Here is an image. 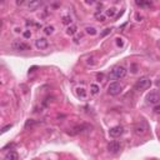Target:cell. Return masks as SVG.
<instances>
[{"label":"cell","mask_w":160,"mask_h":160,"mask_svg":"<svg viewBox=\"0 0 160 160\" xmlns=\"http://www.w3.org/2000/svg\"><path fill=\"white\" fill-rule=\"evenodd\" d=\"M125 75H126V69L124 66H116V68H114L111 70L109 78L113 79V80H120V79L125 78Z\"/></svg>","instance_id":"cell-1"},{"label":"cell","mask_w":160,"mask_h":160,"mask_svg":"<svg viewBox=\"0 0 160 160\" xmlns=\"http://www.w3.org/2000/svg\"><path fill=\"white\" fill-rule=\"evenodd\" d=\"M150 85H151L150 78H148V77H141V78L135 83V89H136V90H140V91H141V90H146L148 88H150Z\"/></svg>","instance_id":"cell-2"},{"label":"cell","mask_w":160,"mask_h":160,"mask_svg":"<svg viewBox=\"0 0 160 160\" xmlns=\"http://www.w3.org/2000/svg\"><path fill=\"white\" fill-rule=\"evenodd\" d=\"M121 90H123V86L120 85L118 81H113L109 84V86H108V93L110 94L111 96H116V95H119Z\"/></svg>","instance_id":"cell-3"},{"label":"cell","mask_w":160,"mask_h":160,"mask_svg":"<svg viewBox=\"0 0 160 160\" xmlns=\"http://www.w3.org/2000/svg\"><path fill=\"white\" fill-rule=\"evenodd\" d=\"M11 49L16 50V51H26V50H30V45L20 40H15L11 43Z\"/></svg>","instance_id":"cell-4"},{"label":"cell","mask_w":160,"mask_h":160,"mask_svg":"<svg viewBox=\"0 0 160 160\" xmlns=\"http://www.w3.org/2000/svg\"><path fill=\"white\" fill-rule=\"evenodd\" d=\"M134 130H135L136 135H144V134L148 131V125H146V123H145L144 120H140L139 123L135 124V126H134Z\"/></svg>","instance_id":"cell-5"},{"label":"cell","mask_w":160,"mask_h":160,"mask_svg":"<svg viewBox=\"0 0 160 160\" xmlns=\"http://www.w3.org/2000/svg\"><path fill=\"white\" fill-rule=\"evenodd\" d=\"M160 102V95L157 91H151L146 95V103L150 105H157Z\"/></svg>","instance_id":"cell-6"},{"label":"cell","mask_w":160,"mask_h":160,"mask_svg":"<svg viewBox=\"0 0 160 160\" xmlns=\"http://www.w3.org/2000/svg\"><path fill=\"white\" fill-rule=\"evenodd\" d=\"M121 149V144L118 140H113L108 144V151L111 154H118Z\"/></svg>","instance_id":"cell-7"},{"label":"cell","mask_w":160,"mask_h":160,"mask_svg":"<svg viewBox=\"0 0 160 160\" xmlns=\"http://www.w3.org/2000/svg\"><path fill=\"white\" fill-rule=\"evenodd\" d=\"M123 133H124V128L121 125L113 126V128L109 130V135L111 138H119L120 135H123Z\"/></svg>","instance_id":"cell-8"},{"label":"cell","mask_w":160,"mask_h":160,"mask_svg":"<svg viewBox=\"0 0 160 160\" xmlns=\"http://www.w3.org/2000/svg\"><path fill=\"white\" fill-rule=\"evenodd\" d=\"M35 45H36V48L38 49H40V50H44L46 49L49 46V41L45 39V38H39V39H36L35 40Z\"/></svg>","instance_id":"cell-9"},{"label":"cell","mask_w":160,"mask_h":160,"mask_svg":"<svg viewBox=\"0 0 160 160\" xmlns=\"http://www.w3.org/2000/svg\"><path fill=\"white\" fill-rule=\"evenodd\" d=\"M89 126L88 125H85V124H83V125H78V126H74L73 128V131H69V134L70 135H77V134H79V133H83L85 129H88Z\"/></svg>","instance_id":"cell-10"},{"label":"cell","mask_w":160,"mask_h":160,"mask_svg":"<svg viewBox=\"0 0 160 160\" xmlns=\"http://www.w3.org/2000/svg\"><path fill=\"white\" fill-rule=\"evenodd\" d=\"M4 160H19V155L16 151H9V153H6Z\"/></svg>","instance_id":"cell-11"},{"label":"cell","mask_w":160,"mask_h":160,"mask_svg":"<svg viewBox=\"0 0 160 160\" xmlns=\"http://www.w3.org/2000/svg\"><path fill=\"white\" fill-rule=\"evenodd\" d=\"M41 5H43V3L38 0V1H30V3H29V5H28V8H29V10H30V11H34Z\"/></svg>","instance_id":"cell-12"},{"label":"cell","mask_w":160,"mask_h":160,"mask_svg":"<svg viewBox=\"0 0 160 160\" xmlns=\"http://www.w3.org/2000/svg\"><path fill=\"white\" fill-rule=\"evenodd\" d=\"M135 4L138 6H141V8H150L151 5H153V3H151V1H141V0H140V1L136 0Z\"/></svg>","instance_id":"cell-13"},{"label":"cell","mask_w":160,"mask_h":160,"mask_svg":"<svg viewBox=\"0 0 160 160\" xmlns=\"http://www.w3.org/2000/svg\"><path fill=\"white\" fill-rule=\"evenodd\" d=\"M77 31H78L77 25H71V26L68 28V30H66V34H68V35H74V34H77Z\"/></svg>","instance_id":"cell-14"},{"label":"cell","mask_w":160,"mask_h":160,"mask_svg":"<svg viewBox=\"0 0 160 160\" xmlns=\"http://www.w3.org/2000/svg\"><path fill=\"white\" fill-rule=\"evenodd\" d=\"M77 94L80 96V98H85L86 96V91H85V89L84 88H77Z\"/></svg>","instance_id":"cell-15"},{"label":"cell","mask_w":160,"mask_h":160,"mask_svg":"<svg viewBox=\"0 0 160 160\" xmlns=\"http://www.w3.org/2000/svg\"><path fill=\"white\" fill-rule=\"evenodd\" d=\"M38 124V121H35V120H33V119H29V120H26V123H25V128H33V126H35Z\"/></svg>","instance_id":"cell-16"},{"label":"cell","mask_w":160,"mask_h":160,"mask_svg":"<svg viewBox=\"0 0 160 160\" xmlns=\"http://www.w3.org/2000/svg\"><path fill=\"white\" fill-rule=\"evenodd\" d=\"M115 13H116V9H115V8H109V9L106 10V15L110 16V18H113V16L115 15Z\"/></svg>","instance_id":"cell-17"},{"label":"cell","mask_w":160,"mask_h":160,"mask_svg":"<svg viewBox=\"0 0 160 160\" xmlns=\"http://www.w3.org/2000/svg\"><path fill=\"white\" fill-rule=\"evenodd\" d=\"M71 22H73V20H71V16L70 15H65L64 18H63V24H64V25L71 24Z\"/></svg>","instance_id":"cell-18"},{"label":"cell","mask_w":160,"mask_h":160,"mask_svg":"<svg viewBox=\"0 0 160 160\" xmlns=\"http://www.w3.org/2000/svg\"><path fill=\"white\" fill-rule=\"evenodd\" d=\"M99 86L98 85H96V84H91V94L93 95H96V94H98V93H99Z\"/></svg>","instance_id":"cell-19"},{"label":"cell","mask_w":160,"mask_h":160,"mask_svg":"<svg viewBox=\"0 0 160 160\" xmlns=\"http://www.w3.org/2000/svg\"><path fill=\"white\" fill-rule=\"evenodd\" d=\"M85 30H86L88 34H90V35H95V34H96V29L93 28V26H88Z\"/></svg>","instance_id":"cell-20"},{"label":"cell","mask_w":160,"mask_h":160,"mask_svg":"<svg viewBox=\"0 0 160 160\" xmlns=\"http://www.w3.org/2000/svg\"><path fill=\"white\" fill-rule=\"evenodd\" d=\"M44 33H45L46 35L53 34V33H54V26H45V29H44Z\"/></svg>","instance_id":"cell-21"},{"label":"cell","mask_w":160,"mask_h":160,"mask_svg":"<svg viewBox=\"0 0 160 160\" xmlns=\"http://www.w3.org/2000/svg\"><path fill=\"white\" fill-rule=\"evenodd\" d=\"M95 18L98 19L99 22H104V20H105V18H104V16H103L102 14H99V13H96V14H95Z\"/></svg>","instance_id":"cell-22"},{"label":"cell","mask_w":160,"mask_h":160,"mask_svg":"<svg viewBox=\"0 0 160 160\" xmlns=\"http://www.w3.org/2000/svg\"><path fill=\"white\" fill-rule=\"evenodd\" d=\"M11 126H13L11 124H9V125H6V126H4V128H3V130H1V131H3V133H6V131H8V130H9V129L11 128Z\"/></svg>","instance_id":"cell-23"},{"label":"cell","mask_w":160,"mask_h":160,"mask_svg":"<svg viewBox=\"0 0 160 160\" xmlns=\"http://www.w3.org/2000/svg\"><path fill=\"white\" fill-rule=\"evenodd\" d=\"M110 30H111V29H105V30L102 33V34H100V36H105L106 34H109V33H110Z\"/></svg>","instance_id":"cell-24"},{"label":"cell","mask_w":160,"mask_h":160,"mask_svg":"<svg viewBox=\"0 0 160 160\" xmlns=\"http://www.w3.org/2000/svg\"><path fill=\"white\" fill-rule=\"evenodd\" d=\"M154 111H155V114H160V105H157L154 108Z\"/></svg>","instance_id":"cell-25"},{"label":"cell","mask_w":160,"mask_h":160,"mask_svg":"<svg viewBox=\"0 0 160 160\" xmlns=\"http://www.w3.org/2000/svg\"><path fill=\"white\" fill-rule=\"evenodd\" d=\"M24 36H25V38H26V39H28V38H30V36H31V33H30V31H29V30H26V31H24Z\"/></svg>","instance_id":"cell-26"},{"label":"cell","mask_w":160,"mask_h":160,"mask_svg":"<svg viewBox=\"0 0 160 160\" xmlns=\"http://www.w3.org/2000/svg\"><path fill=\"white\" fill-rule=\"evenodd\" d=\"M116 44L119 45V46L123 45V41H121V39H116Z\"/></svg>","instance_id":"cell-27"},{"label":"cell","mask_w":160,"mask_h":160,"mask_svg":"<svg viewBox=\"0 0 160 160\" xmlns=\"http://www.w3.org/2000/svg\"><path fill=\"white\" fill-rule=\"evenodd\" d=\"M155 84H157V86L160 89V79H158V80H157V83H155Z\"/></svg>","instance_id":"cell-28"},{"label":"cell","mask_w":160,"mask_h":160,"mask_svg":"<svg viewBox=\"0 0 160 160\" xmlns=\"http://www.w3.org/2000/svg\"><path fill=\"white\" fill-rule=\"evenodd\" d=\"M24 1H16V5H23Z\"/></svg>","instance_id":"cell-29"}]
</instances>
